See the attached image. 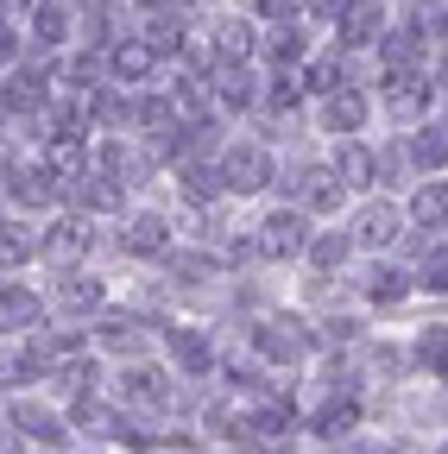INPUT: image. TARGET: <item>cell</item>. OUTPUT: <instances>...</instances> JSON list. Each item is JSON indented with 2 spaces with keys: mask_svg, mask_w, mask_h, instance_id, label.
Instances as JSON below:
<instances>
[{
  "mask_svg": "<svg viewBox=\"0 0 448 454\" xmlns=\"http://www.w3.org/2000/svg\"><path fill=\"white\" fill-rule=\"evenodd\" d=\"M291 423H297V411L285 404V397H278V404L265 397V404L253 411V435H291Z\"/></svg>",
  "mask_w": 448,
  "mask_h": 454,
  "instance_id": "4dcf8cb0",
  "label": "cell"
},
{
  "mask_svg": "<svg viewBox=\"0 0 448 454\" xmlns=\"http://www.w3.org/2000/svg\"><path fill=\"white\" fill-rule=\"evenodd\" d=\"M348 247H354L348 234H316V240H310L303 253H310V259H316L322 271H334V265H342V259H348Z\"/></svg>",
  "mask_w": 448,
  "mask_h": 454,
  "instance_id": "836d02e7",
  "label": "cell"
},
{
  "mask_svg": "<svg viewBox=\"0 0 448 454\" xmlns=\"http://www.w3.org/2000/svg\"><path fill=\"white\" fill-rule=\"evenodd\" d=\"M215 177H221V190L253 196V190H265V177H278V170H271V152L265 145L240 139V145H228V152L215 158Z\"/></svg>",
  "mask_w": 448,
  "mask_h": 454,
  "instance_id": "6da1fadb",
  "label": "cell"
},
{
  "mask_svg": "<svg viewBox=\"0 0 448 454\" xmlns=\"http://www.w3.org/2000/svg\"><path fill=\"white\" fill-rule=\"evenodd\" d=\"M328 170H334V184H342V190H366V184L379 177V158H373L360 139H342V145H334V158H328Z\"/></svg>",
  "mask_w": 448,
  "mask_h": 454,
  "instance_id": "7c38bea8",
  "label": "cell"
},
{
  "mask_svg": "<svg viewBox=\"0 0 448 454\" xmlns=\"http://www.w3.org/2000/svg\"><path fill=\"white\" fill-rule=\"evenodd\" d=\"M76 32V0H38L32 7V38L38 44H64Z\"/></svg>",
  "mask_w": 448,
  "mask_h": 454,
  "instance_id": "e0dca14e",
  "label": "cell"
},
{
  "mask_svg": "<svg viewBox=\"0 0 448 454\" xmlns=\"http://www.w3.org/2000/svg\"><path fill=\"white\" fill-rule=\"evenodd\" d=\"M7 190H13L20 208H51V202L64 196V177H58L51 164H13V170H7Z\"/></svg>",
  "mask_w": 448,
  "mask_h": 454,
  "instance_id": "52a82bcc",
  "label": "cell"
},
{
  "mask_svg": "<svg viewBox=\"0 0 448 454\" xmlns=\"http://www.w3.org/2000/svg\"><path fill=\"white\" fill-rule=\"evenodd\" d=\"M38 253H44L51 265H64V271H70V265L89 253V227H83V215H76V221H58V227H51V234L38 240Z\"/></svg>",
  "mask_w": 448,
  "mask_h": 454,
  "instance_id": "2e32d148",
  "label": "cell"
},
{
  "mask_svg": "<svg viewBox=\"0 0 448 454\" xmlns=\"http://www.w3.org/2000/svg\"><path fill=\"white\" fill-rule=\"evenodd\" d=\"M121 247L127 253H139V259H152V253H164V247H171V227H164V215H133L127 227H121Z\"/></svg>",
  "mask_w": 448,
  "mask_h": 454,
  "instance_id": "ac0fdd59",
  "label": "cell"
},
{
  "mask_svg": "<svg viewBox=\"0 0 448 454\" xmlns=\"http://www.w3.org/2000/svg\"><path fill=\"white\" fill-rule=\"evenodd\" d=\"M0 221H7V215H0Z\"/></svg>",
  "mask_w": 448,
  "mask_h": 454,
  "instance_id": "7bdbcfd3",
  "label": "cell"
},
{
  "mask_svg": "<svg viewBox=\"0 0 448 454\" xmlns=\"http://www.w3.org/2000/svg\"><path fill=\"white\" fill-rule=\"evenodd\" d=\"M64 196H70L76 208H127V184H114V177H101L95 164L83 170V177H70V184H64Z\"/></svg>",
  "mask_w": 448,
  "mask_h": 454,
  "instance_id": "8fae6325",
  "label": "cell"
},
{
  "mask_svg": "<svg viewBox=\"0 0 448 454\" xmlns=\"http://www.w3.org/2000/svg\"><path fill=\"white\" fill-rule=\"evenodd\" d=\"M411 158H417V164H442V158H448V133H442V127H423V133L411 139Z\"/></svg>",
  "mask_w": 448,
  "mask_h": 454,
  "instance_id": "8d00e7d4",
  "label": "cell"
},
{
  "mask_svg": "<svg viewBox=\"0 0 448 454\" xmlns=\"http://www.w3.org/2000/svg\"><path fill=\"white\" fill-rule=\"evenodd\" d=\"M121 397H127V404H139V411H164V404L177 397V385L164 379L158 366H127V372H121Z\"/></svg>",
  "mask_w": 448,
  "mask_h": 454,
  "instance_id": "30bf717a",
  "label": "cell"
},
{
  "mask_svg": "<svg viewBox=\"0 0 448 454\" xmlns=\"http://www.w3.org/2000/svg\"><path fill=\"white\" fill-rule=\"evenodd\" d=\"M417 284L423 291H448V247H423V265H417Z\"/></svg>",
  "mask_w": 448,
  "mask_h": 454,
  "instance_id": "1f68e13d",
  "label": "cell"
},
{
  "mask_svg": "<svg viewBox=\"0 0 448 454\" xmlns=\"http://www.w3.org/2000/svg\"><path fill=\"white\" fill-rule=\"evenodd\" d=\"M265 57H271V70H297V64H303V32H297V26H278V32L265 38Z\"/></svg>",
  "mask_w": 448,
  "mask_h": 454,
  "instance_id": "f1b7e54d",
  "label": "cell"
},
{
  "mask_svg": "<svg viewBox=\"0 0 448 454\" xmlns=\"http://www.w3.org/2000/svg\"><path fill=\"white\" fill-rule=\"evenodd\" d=\"M139 328H145L139 316H101V348H114V354H139V340H145Z\"/></svg>",
  "mask_w": 448,
  "mask_h": 454,
  "instance_id": "4316f807",
  "label": "cell"
},
{
  "mask_svg": "<svg viewBox=\"0 0 448 454\" xmlns=\"http://www.w3.org/2000/svg\"><path fill=\"white\" fill-rule=\"evenodd\" d=\"M177 190H184L190 202H215V196H221L215 164H202V158H177Z\"/></svg>",
  "mask_w": 448,
  "mask_h": 454,
  "instance_id": "ffe728a7",
  "label": "cell"
},
{
  "mask_svg": "<svg viewBox=\"0 0 448 454\" xmlns=\"http://www.w3.org/2000/svg\"><path fill=\"white\" fill-rule=\"evenodd\" d=\"M158 454H177V448H158Z\"/></svg>",
  "mask_w": 448,
  "mask_h": 454,
  "instance_id": "b9f144b4",
  "label": "cell"
},
{
  "mask_svg": "<svg viewBox=\"0 0 448 454\" xmlns=\"http://www.w3.org/2000/svg\"><path fill=\"white\" fill-rule=\"evenodd\" d=\"M379 95L398 121H417L429 107V95H436V82H429V70H391V76H379Z\"/></svg>",
  "mask_w": 448,
  "mask_h": 454,
  "instance_id": "5b68a950",
  "label": "cell"
},
{
  "mask_svg": "<svg viewBox=\"0 0 448 454\" xmlns=\"http://www.w3.org/2000/svg\"><path fill=\"white\" fill-rule=\"evenodd\" d=\"M405 291H411V284H405V271H391V265H379V271L366 278V297H373V303H398Z\"/></svg>",
  "mask_w": 448,
  "mask_h": 454,
  "instance_id": "d6a6232c",
  "label": "cell"
},
{
  "mask_svg": "<svg viewBox=\"0 0 448 454\" xmlns=\"http://www.w3.org/2000/svg\"><path fill=\"white\" fill-rule=\"evenodd\" d=\"M354 417H360L354 397H334V404H322V411H316V423H310V429H316L322 442H342V435L354 429Z\"/></svg>",
  "mask_w": 448,
  "mask_h": 454,
  "instance_id": "d4e9b609",
  "label": "cell"
},
{
  "mask_svg": "<svg viewBox=\"0 0 448 454\" xmlns=\"http://www.w3.org/2000/svg\"><path fill=\"white\" fill-rule=\"evenodd\" d=\"M366 89H354V82H342L334 95H322V127H334V133H354V127H366Z\"/></svg>",
  "mask_w": 448,
  "mask_h": 454,
  "instance_id": "5bb4252c",
  "label": "cell"
},
{
  "mask_svg": "<svg viewBox=\"0 0 448 454\" xmlns=\"http://www.w3.org/2000/svg\"><path fill=\"white\" fill-rule=\"evenodd\" d=\"M215 57H221V64H247V57H253L247 20H221V26H215Z\"/></svg>",
  "mask_w": 448,
  "mask_h": 454,
  "instance_id": "cb8c5ba5",
  "label": "cell"
},
{
  "mask_svg": "<svg viewBox=\"0 0 448 454\" xmlns=\"http://www.w3.org/2000/svg\"><path fill=\"white\" fill-rule=\"evenodd\" d=\"M13 429H26L32 442H64V417L44 411V404H20L13 411Z\"/></svg>",
  "mask_w": 448,
  "mask_h": 454,
  "instance_id": "603a6c76",
  "label": "cell"
},
{
  "mask_svg": "<svg viewBox=\"0 0 448 454\" xmlns=\"http://www.w3.org/2000/svg\"><path fill=\"white\" fill-rule=\"evenodd\" d=\"M171 271H177L184 284H202V278H215L221 265H215L208 253H171Z\"/></svg>",
  "mask_w": 448,
  "mask_h": 454,
  "instance_id": "d590c367",
  "label": "cell"
},
{
  "mask_svg": "<svg viewBox=\"0 0 448 454\" xmlns=\"http://www.w3.org/2000/svg\"><path fill=\"white\" fill-rule=\"evenodd\" d=\"M38 322H44V303L26 291V284H0V328L7 334H38Z\"/></svg>",
  "mask_w": 448,
  "mask_h": 454,
  "instance_id": "9a60e30c",
  "label": "cell"
},
{
  "mask_svg": "<svg viewBox=\"0 0 448 454\" xmlns=\"http://www.w3.org/2000/svg\"><path fill=\"white\" fill-rule=\"evenodd\" d=\"M342 7H348V0H310L303 13H310V20H328V26H334V20H342Z\"/></svg>",
  "mask_w": 448,
  "mask_h": 454,
  "instance_id": "f35d334b",
  "label": "cell"
},
{
  "mask_svg": "<svg viewBox=\"0 0 448 454\" xmlns=\"http://www.w3.org/2000/svg\"><path fill=\"white\" fill-rule=\"evenodd\" d=\"M373 51H379V70H385V76H391V70H423L429 38H423L417 26H385V38H379Z\"/></svg>",
  "mask_w": 448,
  "mask_h": 454,
  "instance_id": "9c48e42d",
  "label": "cell"
},
{
  "mask_svg": "<svg viewBox=\"0 0 448 454\" xmlns=\"http://www.w3.org/2000/svg\"><path fill=\"white\" fill-rule=\"evenodd\" d=\"M442 454H448V448H442Z\"/></svg>",
  "mask_w": 448,
  "mask_h": 454,
  "instance_id": "ee69618b",
  "label": "cell"
},
{
  "mask_svg": "<svg viewBox=\"0 0 448 454\" xmlns=\"http://www.w3.org/2000/svg\"><path fill=\"white\" fill-rule=\"evenodd\" d=\"M385 0H348L342 7V20H334V32H342V44L348 51H360V44H379L385 38Z\"/></svg>",
  "mask_w": 448,
  "mask_h": 454,
  "instance_id": "ba28073f",
  "label": "cell"
},
{
  "mask_svg": "<svg viewBox=\"0 0 448 454\" xmlns=\"http://www.w3.org/2000/svg\"><path fill=\"white\" fill-rule=\"evenodd\" d=\"M342 82H348V64H342V57H310V64H303V89H310V95H334Z\"/></svg>",
  "mask_w": 448,
  "mask_h": 454,
  "instance_id": "83f0119b",
  "label": "cell"
},
{
  "mask_svg": "<svg viewBox=\"0 0 448 454\" xmlns=\"http://www.w3.org/2000/svg\"><path fill=\"white\" fill-rule=\"evenodd\" d=\"M303 221H310L303 208H278V215H265L253 247H259V253H271V259H297V253L310 247V227H303Z\"/></svg>",
  "mask_w": 448,
  "mask_h": 454,
  "instance_id": "3957f363",
  "label": "cell"
},
{
  "mask_svg": "<svg viewBox=\"0 0 448 454\" xmlns=\"http://www.w3.org/2000/svg\"><path fill=\"white\" fill-rule=\"evenodd\" d=\"M139 38H145L158 57L184 51V38H190V32H184V7H177V0H158V7L145 13V32H139Z\"/></svg>",
  "mask_w": 448,
  "mask_h": 454,
  "instance_id": "4fadbf2b",
  "label": "cell"
},
{
  "mask_svg": "<svg viewBox=\"0 0 448 454\" xmlns=\"http://www.w3.org/2000/svg\"><path fill=\"white\" fill-rule=\"evenodd\" d=\"M398 208H385V202H373V208H360V221H354V247H391V240H398Z\"/></svg>",
  "mask_w": 448,
  "mask_h": 454,
  "instance_id": "d6986e66",
  "label": "cell"
},
{
  "mask_svg": "<svg viewBox=\"0 0 448 454\" xmlns=\"http://www.w3.org/2000/svg\"><path fill=\"white\" fill-rule=\"evenodd\" d=\"M171 360L196 379V372H208V360H215V354H208V340H202L196 328H171Z\"/></svg>",
  "mask_w": 448,
  "mask_h": 454,
  "instance_id": "7402d4cb",
  "label": "cell"
},
{
  "mask_svg": "<svg viewBox=\"0 0 448 454\" xmlns=\"http://www.w3.org/2000/svg\"><path fill=\"white\" fill-rule=\"evenodd\" d=\"M7 64H20V26L0 20V70H7Z\"/></svg>",
  "mask_w": 448,
  "mask_h": 454,
  "instance_id": "74e56055",
  "label": "cell"
},
{
  "mask_svg": "<svg viewBox=\"0 0 448 454\" xmlns=\"http://www.w3.org/2000/svg\"><path fill=\"white\" fill-rule=\"evenodd\" d=\"M417 360H423L429 372H442V379H448V328H429V334L417 340Z\"/></svg>",
  "mask_w": 448,
  "mask_h": 454,
  "instance_id": "e575fe53",
  "label": "cell"
},
{
  "mask_svg": "<svg viewBox=\"0 0 448 454\" xmlns=\"http://www.w3.org/2000/svg\"><path fill=\"white\" fill-rule=\"evenodd\" d=\"M0 454H20V429L13 423H0Z\"/></svg>",
  "mask_w": 448,
  "mask_h": 454,
  "instance_id": "60d3db41",
  "label": "cell"
},
{
  "mask_svg": "<svg viewBox=\"0 0 448 454\" xmlns=\"http://www.w3.org/2000/svg\"><path fill=\"white\" fill-rule=\"evenodd\" d=\"M259 13H265V20H291L297 0H259Z\"/></svg>",
  "mask_w": 448,
  "mask_h": 454,
  "instance_id": "ab89813d",
  "label": "cell"
},
{
  "mask_svg": "<svg viewBox=\"0 0 448 454\" xmlns=\"http://www.w3.org/2000/svg\"><path fill=\"white\" fill-rule=\"evenodd\" d=\"M285 190L303 202V215H334V208H342V184H334V170H316V164H297L291 170V177H285Z\"/></svg>",
  "mask_w": 448,
  "mask_h": 454,
  "instance_id": "277c9868",
  "label": "cell"
},
{
  "mask_svg": "<svg viewBox=\"0 0 448 454\" xmlns=\"http://www.w3.org/2000/svg\"><path fill=\"white\" fill-rule=\"evenodd\" d=\"M253 348H259V360L291 366V360H303V354H310V328H303L297 316H271V322H259V328H253Z\"/></svg>",
  "mask_w": 448,
  "mask_h": 454,
  "instance_id": "7a4b0ae2",
  "label": "cell"
},
{
  "mask_svg": "<svg viewBox=\"0 0 448 454\" xmlns=\"http://www.w3.org/2000/svg\"><path fill=\"white\" fill-rule=\"evenodd\" d=\"M411 221L417 227H448V184H423L411 196Z\"/></svg>",
  "mask_w": 448,
  "mask_h": 454,
  "instance_id": "484cf974",
  "label": "cell"
},
{
  "mask_svg": "<svg viewBox=\"0 0 448 454\" xmlns=\"http://www.w3.org/2000/svg\"><path fill=\"white\" fill-rule=\"evenodd\" d=\"M38 253V240L26 234V227L20 221H0V265H26Z\"/></svg>",
  "mask_w": 448,
  "mask_h": 454,
  "instance_id": "f546056e",
  "label": "cell"
},
{
  "mask_svg": "<svg viewBox=\"0 0 448 454\" xmlns=\"http://www.w3.org/2000/svg\"><path fill=\"white\" fill-rule=\"evenodd\" d=\"M58 309H64V316H95V309H101V284L70 271V278L58 284Z\"/></svg>",
  "mask_w": 448,
  "mask_h": 454,
  "instance_id": "44dd1931",
  "label": "cell"
},
{
  "mask_svg": "<svg viewBox=\"0 0 448 454\" xmlns=\"http://www.w3.org/2000/svg\"><path fill=\"white\" fill-rule=\"evenodd\" d=\"M101 57H107V76H114L121 89H133V82H145V76L158 70V51H152L139 32H133V38H114Z\"/></svg>",
  "mask_w": 448,
  "mask_h": 454,
  "instance_id": "8992f818",
  "label": "cell"
}]
</instances>
